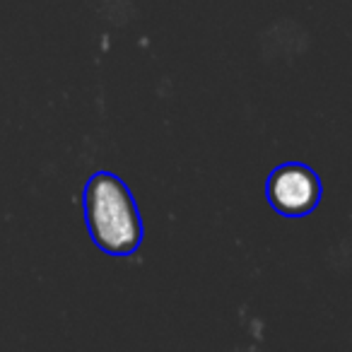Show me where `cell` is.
I'll return each mask as SVG.
<instances>
[{"label":"cell","mask_w":352,"mask_h":352,"mask_svg":"<svg viewBox=\"0 0 352 352\" xmlns=\"http://www.w3.org/2000/svg\"><path fill=\"white\" fill-rule=\"evenodd\" d=\"M85 222L92 241L109 256H131L142 241L133 193L111 171H97L85 186Z\"/></svg>","instance_id":"obj_1"},{"label":"cell","mask_w":352,"mask_h":352,"mask_svg":"<svg viewBox=\"0 0 352 352\" xmlns=\"http://www.w3.org/2000/svg\"><path fill=\"white\" fill-rule=\"evenodd\" d=\"M265 196L283 217H304L321 203L323 186L318 174L302 162H287L270 171Z\"/></svg>","instance_id":"obj_2"}]
</instances>
